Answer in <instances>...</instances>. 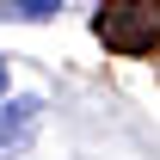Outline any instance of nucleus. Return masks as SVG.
<instances>
[{
  "label": "nucleus",
  "mask_w": 160,
  "mask_h": 160,
  "mask_svg": "<svg viewBox=\"0 0 160 160\" xmlns=\"http://www.w3.org/2000/svg\"><path fill=\"white\" fill-rule=\"evenodd\" d=\"M37 123H43V99H6V105H0V160L19 154Z\"/></svg>",
  "instance_id": "f257e3e1"
},
{
  "label": "nucleus",
  "mask_w": 160,
  "mask_h": 160,
  "mask_svg": "<svg viewBox=\"0 0 160 160\" xmlns=\"http://www.w3.org/2000/svg\"><path fill=\"white\" fill-rule=\"evenodd\" d=\"M62 0H0V25H49Z\"/></svg>",
  "instance_id": "f03ea898"
},
{
  "label": "nucleus",
  "mask_w": 160,
  "mask_h": 160,
  "mask_svg": "<svg viewBox=\"0 0 160 160\" xmlns=\"http://www.w3.org/2000/svg\"><path fill=\"white\" fill-rule=\"evenodd\" d=\"M0 105H6V56H0Z\"/></svg>",
  "instance_id": "7ed1b4c3"
}]
</instances>
